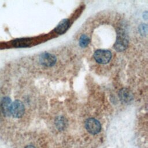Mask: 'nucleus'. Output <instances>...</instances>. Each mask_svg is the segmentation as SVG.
<instances>
[{
	"label": "nucleus",
	"mask_w": 148,
	"mask_h": 148,
	"mask_svg": "<svg viewBox=\"0 0 148 148\" xmlns=\"http://www.w3.org/2000/svg\"><path fill=\"white\" fill-rule=\"evenodd\" d=\"M25 112L24 105L23 102L19 100H15L12 102L10 105V114L14 118L21 117Z\"/></svg>",
	"instance_id": "obj_1"
},
{
	"label": "nucleus",
	"mask_w": 148,
	"mask_h": 148,
	"mask_svg": "<svg viewBox=\"0 0 148 148\" xmlns=\"http://www.w3.org/2000/svg\"><path fill=\"white\" fill-rule=\"evenodd\" d=\"M85 128L90 134L96 135L101 131V125L98 120L94 118H90L85 122Z\"/></svg>",
	"instance_id": "obj_2"
},
{
	"label": "nucleus",
	"mask_w": 148,
	"mask_h": 148,
	"mask_svg": "<svg viewBox=\"0 0 148 148\" xmlns=\"http://www.w3.org/2000/svg\"><path fill=\"white\" fill-rule=\"evenodd\" d=\"M94 57L97 62L104 64L110 61L112 58V54L109 50H98L95 52Z\"/></svg>",
	"instance_id": "obj_3"
},
{
	"label": "nucleus",
	"mask_w": 148,
	"mask_h": 148,
	"mask_svg": "<svg viewBox=\"0 0 148 148\" xmlns=\"http://www.w3.org/2000/svg\"><path fill=\"white\" fill-rule=\"evenodd\" d=\"M39 62L43 66H51L56 62V57L52 54L44 53L39 56Z\"/></svg>",
	"instance_id": "obj_4"
},
{
	"label": "nucleus",
	"mask_w": 148,
	"mask_h": 148,
	"mask_svg": "<svg viewBox=\"0 0 148 148\" xmlns=\"http://www.w3.org/2000/svg\"><path fill=\"white\" fill-rule=\"evenodd\" d=\"M11 103H12V101L9 97H4L1 100V104H0V108L2 112V113L5 117L9 116L10 115V109Z\"/></svg>",
	"instance_id": "obj_5"
},
{
	"label": "nucleus",
	"mask_w": 148,
	"mask_h": 148,
	"mask_svg": "<svg viewBox=\"0 0 148 148\" xmlns=\"http://www.w3.org/2000/svg\"><path fill=\"white\" fill-rule=\"evenodd\" d=\"M120 100L124 103H129L133 99L132 93L127 88H123L119 92Z\"/></svg>",
	"instance_id": "obj_6"
},
{
	"label": "nucleus",
	"mask_w": 148,
	"mask_h": 148,
	"mask_svg": "<svg viewBox=\"0 0 148 148\" xmlns=\"http://www.w3.org/2000/svg\"><path fill=\"white\" fill-rule=\"evenodd\" d=\"M127 45V40L125 37L124 35H121L120 36H118L114 45V47L118 51H123L125 49Z\"/></svg>",
	"instance_id": "obj_7"
},
{
	"label": "nucleus",
	"mask_w": 148,
	"mask_h": 148,
	"mask_svg": "<svg viewBox=\"0 0 148 148\" xmlns=\"http://www.w3.org/2000/svg\"><path fill=\"white\" fill-rule=\"evenodd\" d=\"M69 25V20L67 19H64L61 22H60L58 25L56 27L55 31L57 33L59 34H63L68 28Z\"/></svg>",
	"instance_id": "obj_8"
},
{
	"label": "nucleus",
	"mask_w": 148,
	"mask_h": 148,
	"mask_svg": "<svg viewBox=\"0 0 148 148\" xmlns=\"http://www.w3.org/2000/svg\"><path fill=\"white\" fill-rule=\"evenodd\" d=\"M31 40L29 38H20L16 39L13 42V45L16 47H24L29 46Z\"/></svg>",
	"instance_id": "obj_9"
},
{
	"label": "nucleus",
	"mask_w": 148,
	"mask_h": 148,
	"mask_svg": "<svg viewBox=\"0 0 148 148\" xmlns=\"http://www.w3.org/2000/svg\"><path fill=\"white\" fill-rule=\"evenodd\" d=\"M55 124L58 130H63L65 129L66 125V121L64 117L59 116L56 119Z\"/></svg>",
	"instance_id": "obj_10"
},
{
	"label": "nucleus",
	"mask_w": 148,
	"mask_h": 148,
	"mask_svg": "<svg viewBox=\"0 0 148 148\" xmlns=\"http://www.w3.org/2000/svg\"><path fill=\"white\" fill-rule=\"evenodd\" d=\"M90 42V38L86 35H82L79 39V45L82 47H86Z\"/></svg>",
	"instance_id": "obj_11"
},
{
	"label": "nucleus",
	"mask_w": 148,
	"mask_h": 148,
	"mask_svg": "<svg viewBox=\"0 0 148 148\" xmlns=\"http://www.w3.org/2000/svg\"><path fill=\"white\" fill-rule=\"evenodd\" d=\"M24 148H36L35 146H34V145H27Z\"/></svg>",
	"instance_id": "obj_12"
}]
</instances>
